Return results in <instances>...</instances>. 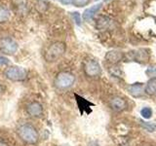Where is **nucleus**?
Wrapping results in <instances>:
<instances>
[{
  "instance_id": "obj_1",
  "label": "nucleus",
  "mask_w": 156,
  "mask_h": 146,
  "mask_svg": "<svg viewBox=\"0 0 156 146\" xmlns=\"http://www.w3.org/2000/svg\"><path fill=\"white\" fill-rule=\"evenodd\" d=\"M17 134L19 137L27 144H36L39 140V134L37 130L30 124H23L18 128Z\"/></svg>"
},
{
  "instance_id": "obj_2",
  "label": "nucleus",
  "mask_w": 156,
  "mask_h": 146,
  "mask_svg": "<svg viewBox=\"0 0 156 146\" xmlns=\"http://www.w3.org/2000/svg\"><path fill=\"white\" fill-rule=\"evenodd\" d=\"M66 52V45L62 42H56L48 48L46 53L44 54V57L47 61H56L60 58Z\"/></svg>"
},
{
  "instance_id": "obj_3",
  "label": "nucleus",
  "mask_w": 156,
  "mask_h": 146,
  "mask_svg": "<svg viewBox=\"0 0 156 146\" xmlns=\"http://www.w3.org/2000/svg\"><path fill=\"white\" fill-rule=\"evenodd\" d=\"M75 82V76L69 72H61L57 75L54 81L55 87L58 90H66L70 88Z\"/></svg>"
},
{
  "instance_id": "obj_4",
  "label": "nucleus",
  "mask_w": 156,
  "mask_h": 146,
  "mask_svg": "<svg viewBox=\"0 0 156 146\" xmlns=\"http://www.w3.org/2000/svg\"><path fill=\"white\" fill-rule=\"evenodd\" d=\"M4 74L11 81H23L27 77V71L23 67L11 66L5 70Z\"/></svg>"
},
{
  "instance_id": "obj_5",
  "label": "nucleus",
  "mask_w": 156,
  "mask_h": 146,
  "mask_svg": "<svg viewBox=\"0 0 156 146\" xmlns=\"http://www.w3.org/2000/svg\"><path fill=\"white\" fill-rule=\"evenodd\" d=\"M0 50L6 55H13L18 50V43L10 37H4L0 40Z\"/></svg>"
},
{
  "instance_id": "obj_6",
  "label": "nucleus",
  "mask_w": 156,
  "mask_h": 146,
  "mask_svg": "<svg viewBox=\"0 0 156 146\" xmlns=\"http://www.w3.org/2000/svg\"><path fill=\"white\" fill-rule=\"evenodd\" d=\"M84 72L89 77H98L101 72L99 62L95 60H88L84 62Z\"/></svg>"
},
{
  "instance_id": "obj_7",
  "label": "nucleus",
  "mask_w": 156,
  "mask_h": 146,
  "mask_svg": "<svg viewBox=\"0 0 156 146\" xmlns=\"http://www.w3.org/2000/svg\"><path fill=\"white\" fill-rule=\"evenodd\" d=\"M27 112L29 116L34 117V118H37V117H40L43 114V107L40 103H39V102L33 101L27 105Z\"/></svg>"
},
{
  "instance_id": "obj_8",
  "label": "nucleus",
  "mask_w": 156,
  "mask_h": 146,
  "mask_svg": "<svg viewBox=\"0 0 156 146\" xmlns=\"http://www.w3.org/2000/svg\"><path fill=\"white\" fill-rule=\"evenodd\" d=\"M131 58L135 61H138V62H146L148 61L149 60V53L147 50L145 49H140L138 51H135V52H131Z\"/></svg>"
},
{
  "instance_id": "obj_9",
  "label": "nucleus",
  "mask_w": 156,
  "mask_h": 146,
  "mask_svg": "<svg viewBox=\"0 0 156 146\" xmlns=\"http://www.w3.org/2000/svg\"><path fill=\"white\" fill-rule=\"evenodd\" d=\"M101 7V3H99V4H96L94 6L86 9L84 13H83V19H84L85 22H90L91 19L95 17V15L99 12Z\"/></svg>"
},
{
  "instance_id": "obj_10",
  "label": "nucleus",
  "mask_w": 156,
  "mask_h": 146,
  "mask_svg": "<svg viewBox=\"0 0 156 146\" xmlns=\"http://www.w3.org/2000/svg\"><path fill=\"white\" fill-rule=\"evenodd\" d=\"M110 106L111 108L115 111H121L124 110L127 107V102L124 99L119 96H114L113 99L110 100Z\"/></svg>"
},
{
  "instance_id": "obj_11",
  "label": "nucleus",
  "mask_w": 156,
  "mask_h": 146,
  "mask_svg": "<svg viewBox=\"0 0 156 146\" xmlns=\"http://www.w3.org/2000/svg\"><path fill=\"white\" fill-rule=\"evenodd\" d=\"M122 58H123V54L118 51H111L105 55V60L110 63H113V64L121 61Z\"/></svg>"
},
{
  "instance_id": "obj_12",
  "label": "nucleus",
  "mask_w": 156,
  "mask_h": 146,
  "mask_svg": "<svg viewBox=\"0 0 156 146\" xmlns=\"http://www.w3.org/2000/svg\"><path fill=\"white\" fill-rule=\"evenodd\" d=\"M112 23V19L109 17L106 16H101L99 19H97L96 23V26L98 29L102 30V29H107Z\"/></svg>"
},
{
  "instance_id": "obj_13",
  "label": "nucleus",
  "mask_w": 156,
  "mask_h": 146,
  "mask_svg": "<svg viewBox=\"0 0 156 146\" xmlns=\"http://www.w3.org/2000/svg\"><path fill=\"white\" fill-rule=\"evenodd\" d=\"M129 92L130 95H132L135 97H140L144 95V85L141 83H135V84L131 85L129 87Z\"/></svg>"
},
{
  "instance_id": "obj_14",
  "label": "nucleus",
  "mask_w": 156,
  "mask_h": 146,
  "mask_svg": "<svg viewBox=\"0 0 156 146\" xmlns=\"http://www.w3.org/2000/svg\"><path fill=\"white\" fill-rule=\"evenodd\" d=\"M75 97H76L77 103H78V106H79V109L81 111V113H83L84 111H86L87 113H89V112L91 111L90 110V106L93 105V103H91V102H89L85 99H83V97L79 96L78 95H75Z\"/></svg>"
},
{
  "instance_id": "obj_15",
  "label": "nucleus",
  "mask_w": 156,
  "mask_h": 146,
  "mask_svg": "<svg viewBox=\"0 0 156 146\" xmlns=\"http://www.w3.org/2000/svg\"><path fill=\"white\" fill-rule=\"evenodd\" d=\"M144 92H145V94H147L148 96L156 95V77L151 78V79L146 83Z\"/></svg>"
},
{
  "instance_id": "obj_16",
  "label": "nucleus",
  "mask_w": 156,
  "mask_h": 146,
  "mask_svg": "<svg viewBox=\"0 0 156 146\" xmlns=\"http://www.w3.org/2000/svg\"><path fill=\"white\" fill-rule=\"evenodd\" d=\"M10 19V11L5 7H0V23L7 22Z\"/></svg>"
},
{
  "instance_id": "obj_17",
  "label": "nucleus",
  "mask_w": 156,
  "mask_h": 146,
  "mask_svg": "<svg viewBox=\"0 0 156 146\" xmlns=\"http://www.w3.org/2000/svg\"><path fill=\"white\" fill-rule=\"evenodd\" d=\"M140 125L143 126V128H144L146 130L150 131V133H152V131H156V123L140 121Z\"/></svg>"
},
{
  "instance_id": "obj_18",
  "label": "nucleus",
  "mask_w": 156,
  "mask_h": 146,
  "mask_svg": "<svg viewBox=\"0 0 156 146\" xmlns=\"http://www.w3.org/2000/svg\"><path fill=\"white\" fill-rule=\"evenodd\" d=\"M140 115L144 117V119H149L152 116V109L150 107H144L140 110Z\"/></svg>"
},
{
  "instance_id": "obj_19",
  "label": "nucleus",
  "mask_w": 156,
  "mask_h": 146,
  "mask_svg": "<svg viewBox=\"0 0 156 146\" xmlns=\"http://www.w3.org/2000/svg\"><path fill=\"white\" fill-rule=\"evenodd\" d=\"M145 74L149 77H152V78H153V76H156V65L149 66L147 69H146Z\"/></svg>"
},
{
  "instance_id": "obj_20",
  "label": "nucleus",
  "mask_w": 156,
  "mask_h": 146,
  "mask_svg": "<svg viewBox=\"0 0 156 146\" xmlns=\"http://www.w3.org/2000/svg\"><path fill=\"white\" fill-rule=\"evenodd\" d=\"M89 2H90V0H73L72 4L76 7H83V6H86Z\"/></svg>"
},
{
  "instance_id": "obj_21",
  "label": "nucleus",
  "mask_w": 156,
  "mask_h": 146,
  "mask_svg": "<svg viewBox=\"0 0 156 146\" xmlns=\"http://www.w3.org/2000/svg\"><path fill=\"white\" fill-rule=\"evenodd\" d=\"M71 17H72L73 19H74V22H75V23L77 24V26H80V24H81L80 14L78 12H73V13H71Z\"/></svg>"
},
{
  "instance_id": "obj_22",
  "label": "nucleus",
  "mask_w": 156,
  "mask_h": 146,
  "mask_svg": "<svg viewBox=\"0 0 156 146\" xmlns=\"http://www.w3.org/2000/svg\"><path fill=\"white\" fill-rule=\"evenodd\" d=\"M9 63V60L5 57H0V65H5Z\"/></svg>"
},
{
  "instance_id": "obj_23",
  "label": "nucleus",
  "mask_w": 156,
  "mask_h": 146,
  "mask_svg": "<svg viewBox=\"0 0 156 146\" xmlns=\"http://www.w3.org/2000/svg\"><path fill=\"white\" fill-rule=\"evenodd\" d=\"M58 1L62 4H65V5H68V4H72L73 0H58Z\"/></svg>"
},
{
  "instance_id": "obj_24",
  "label": "nucleus",
  "mask_w": 156,
  "mask_h": 146,
  "mask_svg": "<svg viewBox=\"0 0 156 146\" xmlns=\"http://www.w3.org/2000/svg\"><path fill=\"white\" fill-rule=\"evenodd\" d=\"M0 146H9L7 143H5V142H2V141H0Z\"/></svg>"
}]
</instances>
